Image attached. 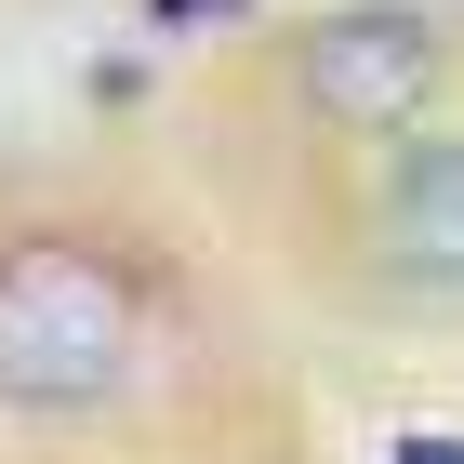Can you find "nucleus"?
Instances as JSON below:
<instances>
[{
    "mask_svg": "<svg viewBox=\"0 0 464 464\" xmlns=\"http://www.w3.org/2000/svg\"><path fill=\"white\" fill-rule=\"evenodd\" d=\"M385 464H464V438H451V425H411V438H398Z\"/></svg>",
    "mask_w": 464,
    "mask_h": 464,
    "instance_id": "obj_5",
    "label": "nucleus"
},
{
    "mask_svg": "<svg viewBox=\"0 0 464 464\" xmlns=\"http://www.w3.org/2000/svg\"><path fill=\"white\" fill-rule=\"evenodd\" d=\"M226 14H252V0H146V27H226Z\"/></svg>",
    "mask_w": 464,
    "mask_h": 464,
    "instance_id": "obj_4",
    "label": "nucleus"
},
{
    "mask_svg": "<svg viewBox=\"0 0 464 464\" xmlns=\"http://www.w3.org/2000/svg\"><path fill=\"white\" fill-rule=\"evenodd\" d=\"M398 266V279H425V292H464V133H425V146H398V173H385V239H372Z\"/></svg>",
    "mask_w": 464,
    "mask_h": 464,
    "instance_id": "obj_3",
    "label": "nucleus"
},
{
    "mask_svg": "<svg viewBox=\"0 0 464 464\" xmlns=\"http://www.w3.org/2000/svg\"><path fill=\"white\" fill-rule=\"evenodd\" d=\"M146 345V292L93 239H0V398L93 411Z\"/></svg>",
    "mask_w": 464,
    "mask_h": 464,
    "instance_id": "obj_1",
    "label": "nucleus"
},
{
    "mask_svg": "<svg viewBox=\"0 0 464 464\" xmlns=\"http://www.w3.org/2000/svg\"><path fill=\"white\" fill-rule=\"evenodd\" d=\"M292 93L319 133H411L438 93V27L425 14H332L292 53Z\"/></svg>",
    "mask_w": 464,
    "mask_h": 464,
    "instance_id": "obj_2",
    "label": "nucleus"
}]
</instances>
